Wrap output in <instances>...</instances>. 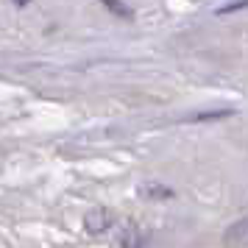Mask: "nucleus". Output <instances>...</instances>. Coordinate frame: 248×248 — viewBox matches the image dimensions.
I'll use <instances>...</instances> for the list:
<instances>
[{"label": "nucleus", "mask_w": 248, "mask_h": 248, "mask_svg": "<svg viewBox=\"0 0 248 248\" xmlns=\"http://www.w3.org/2000/svg\"><path fill=\"white\" fill-rule=\"evenodd\" d=\"M223 243L226 246H248V215L243 217V220H237V223L226 232Z\"/></svg>", "instance_id": "f257e3e1"}, {"label": "nucleus", "mask_w": 248, "mask_h": 248, "mask_svg": "<svg viewBox=\"0 0 248 248\" xmlns=\"http://www.w3.org/2000/svg\"><path fill=\"white\" fill-rule=\"evenodd\" d=\"M106 229H112V215L106 212V209H101V212H95L87 217V232L90 234H101Z\"/></svg>", "instance_id": "f03ea898"}, {"label": "nucleus", "mask_w": 248, "mask_h": 248, "mask_svg": "<svg viewBox=\"0 0 248 248\" xmlns=\"http://www.w3.org/2000/svg\"><path fill=\"white\" fill-rule=\"evenodd\" d=\"M101 3H103V6H106L112 14H117V17H125V20H128V17H134V12L125 6L123 0H101Z\"/></svg>", "instance_id": "7ed1b4c3"}, {"label": "nucleus", "mask_w": 248, "mask_h": 248, "mask_svg": "<svg viewBox=\"0 0 248 248\" xmlns=\"http://www.w3.org/2000/svg\"><path fill=\"white\" fill-rule=\"evenodd\" d=\"M142 192L148 198H173V190H168V187H145Z\"/></svg>", "instance_id": "20e7f679"}, {"label": "nucleus", "mask_w": 248, "mask_h": 248, "mask_svg": "<svg viewBox=\"0 0 248 248\" xmlns=\"http://www.w3.org/2000/svg\"><path fill=\"white\" fill-rule=\"evenodd\" d=\"M248 0H234V3H229L226 9H220V14H229V12H240V9H246Z\"/></svg>", "instance_id": "39448f33"}, {"label": "nucleus", "mask_w": 248, "mask_h": 248, "mask_svg": "<svg viewBox=\"0 0 248 248\" xmlns=\"http://www.w3.org/2000/svg\"><path fill=\"white\" fill-rule=\"evenodd\" d=\"M14 6H28V3H31V0H12Z\"/></svg>", "instance_id": "423d86ee"}]
</instances>
